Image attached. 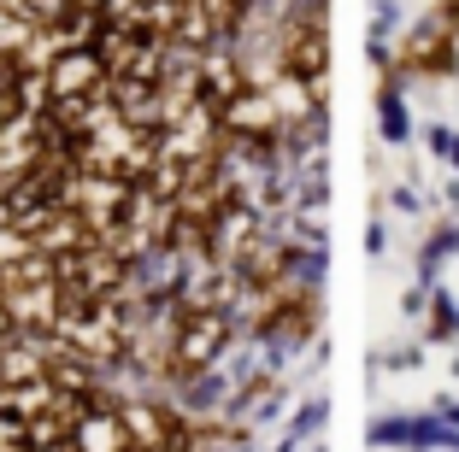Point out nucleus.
Returning a JSON list of instances; mask_svg holds the SVG:
<instances>
[{"label":"nucleus","instance_id":"3","mask_svg":"<svg viewBox=\"0 0 459 452\" xmlns=\"http://www.w3.org/2000/svg\"><path fill=\"white\" fill-rule=\"evenodd\" d=\"M142 6H153V0H142Z\"/></svg>","mask_w":459,"mask_h":452},{"label":"nucleus","instance_id":"2","mask_svg":"<svg viewBox=\"0 0 459 452\" xmlns=\"http://www.w3.org/2000/svg\"><path fill=\"white\" fill-rule=\"evenodd\" d=\"M71 6H77V13H100V6H107V0H71Z\"/></svg>","mask_w":459,"mask_h":452},{"label":"nucleus","instance_id":"1","mask_svg":"<svg viewBox=\"0 0 459 452\" xmlns=\"http://www.w3.org/2000/svg\"><path fill=\"white\" fill-rule=\"evenodd\" d=\"M48 94L54 100H100L107 94V71H100L95 47H54V59H48Z\"/></svg>","mask_w":459,"mask_h":452}]
</instances>
